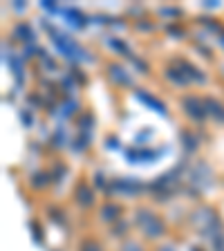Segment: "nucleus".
I'll use <instances>...</instances> for the list:
<instances>
[{
    "label": "nucleus",
    "instance_id": "39448f33",
    "mask_svg": "<svg viewBox=\"0 0 224 251\" xmlns=\"http://www.w3.org/2000/svg\"><path fill=\"white\" fill-rule=\"evenodd\" d=\"M78 251H103V247H101L97 240H92V238H88V240H83V242H81V247H78Z\"/></svg>",
    "mask_w": 224,
    "mask_h": 251
},
{
    "label": "nucleus",
    "instance_id": "f257e3e1",
    "mask_svg": "<svg viewBox=\"0 0 224 251\" xmlns=\"http://www.w3.org/2000/svg\"><path fill=\"white\" fill-rule=\"evenodd\" d=\"M135 222H137V229L141 231V235L148 238V240H157V238H162V235L166 233V225H164V220L159 218L157 213H152L150 209H146V206L137 209Z\"/></svg>",
    "mask_w": 224,
    "mask_h": 251
},
{
    "label": "nucleus",
    "instance_id": "20e7f679",
    "mask_svg": "<svg viewBox=\"0 0 224 251\" xmlns=\"http://www.w3.org/2000/svg\"><path fill=\"white\" fill-rule=\"evenodd\" d=\"M76 195H78V204H83V206H92L94 195H92V191H90L85 184H83V186H78Z\"/></svg>",
    "mask_w": 224,
    "mask_h": 251
},
{
    "label": "nucleus",
    "instance_id": "7ed1b4c3",
    "mask_svg": "<svg viewBox=\"0 0 224 251\" xmlns=\"http://www.w3.org/2000/svg\"><path fill=\"white\" fill-rule=\"evenodd\" d=\"M117 215H119V206L117 204H105L101 209V220L103 222H115V220H119Z\"/></svg>",
    "mask_w": 224,
    "mask_h": 251
},
{
    "label": "nucleus",
    "instance_id": "423d86ee",
    "mask_svg": "<svg viewBox=\"0 0 224 251\" xmlns=\"http://www.w3.org/2000/svg\"><path fill=\"white\" fill-rule=\"evenodd\" d=\"M121 251H144V247H141L139 242H135V240H125L124 247H121Z\"/></svg>",
    "mask_w": 224,
    "mask_h": 251
},
{
    "label": "nucleus",
    "instance_id": "f03ea898",
    "mask_svg": "<svg viewBox=\"0 0 224 251\" xmlns=\"http://www.w3.org/2000/svg\"><path fill=\"white\" fill-rule=\"evenodd\" d=\"M184 108H186V112L191 117H195V119H204V117L209 115V110H206V103H202L199 99H195V97H191V99L184 101Z\"/></svg>",
    "mask_w": 224,
    "mask_h": 251
}]
</instances>
